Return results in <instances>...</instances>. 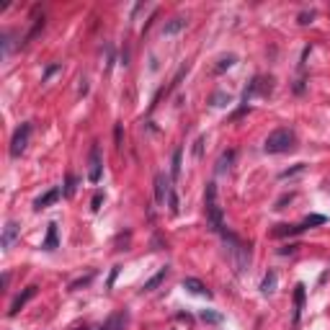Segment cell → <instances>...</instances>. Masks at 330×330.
<instances>
[{"instance_id":"cell-11","label":"cell","mask_w":330,"mask_h":330,"mask_svg":"<svg viewBox=\"0 0 330 330\" xmlns=\"http://www.w3.org/2000/svg\"><path fill=\"white\" fill-rule=\"evenodd\" d=\"M186 24H189V19H184V16H176V19H171L168 24L162 26V34H165V36H173V34L184 31V29H186Z\"/></svg>"},{"instance_id":"cell-26","label":"cell","mask_w":330,"mask_h":330,"mask_svg":"<svg viewBox=\"0 0 330 330\" xmlns=\"http://www.w3.org/2000/svg\"><path fill=\"white\" fill-rule=\"evenodd\" d=\"M302 171H304V165L299 162L297 168H291V171H284V173H281V178H289V176H294V173H302Z\"/></svg>"},{"instance_id":"cell-29","label":"cell","mask_w":330,"mask_h":330,"mask_svg":"<svg viewBox=\"0 0 330 330\" xmlns=\"http://www.w3.org/2000/svg\"><path fill=\"white\" fill-rule=\"evenodd\" d=\"M201 144H204V137L196 139V147H194V155H196V157H201Z\"/></svg>"},{"instance_id":"cell-3","label":"cell","mask_w":330,"mask_h":330,"mask_svg":"<svg viewBox=\"0 0 330 330\" xmlns=\"http://www.w3.org/2000/svg\"><path fill=\"white\" fill-rule=\"evenodd\" d=\"M294 142H297V137H294L291 129H276V132H271V134L266 137L263 150H266L268 155H281V152L294 150Z\"/></svg>"},{"instance_id":"cell-28","label":"cell","mask_w":330,"mask_h":330,"mask_svg":"<svg viewBox=\"0 0 330 330\" xmlns=\"http://www.w3.org/2000/svg\"><path fill=\"white\" fill-rule=\"evenodd\" d=\"M312 19H315V13H302V16H299V24L307 26V24H312Z\"/></svg>"},{"instance_id":"cell-18","label":"cell","mask_w":330,"mask_h":330,"mask_svg":"<svg viewBox=\"0 0 330 330\" xmlns=\"http://www.w3.org/2000/svg\"><path fill=\"white\" fill-rule=\"evenodd\" d=\"M201 320H204V322H212V325H217V322H222L225 317H222L219 312H212V309H201Z\"/></svg>"},{"instance_id":"cell-22","label":"cell","mask_w":330,"mask_h":330,"mask_svg":"<svg viewBox=\"0 0 330 330\" xmlns=\"http://www.w3.org/2000/svg\"><path fill=\"white\" fill-rule=\"evenodd\" d=\"M227 103H230V96H227V93L219 90V93L212 96V106H227Z\"/></svg>"},{"instance_id":"cell-12","label":"cell","mask_w":330,"mask_h":330,"mask_svg":"<svg viewBox=\"0 0 330 330\" xmlns=\"http://www.w3.org/2000/svg\"><path fill=\"white\" fill-rule=\"evenodd\" d=\"M302 230H304L302 225H279L271 235H273V237H286V235H297V232H302Z\"/></svg>"},{"instance_id":"cell-20","label":"cell","mask_w":330,"mask_h":330,"mask_svg":"<svg viewBox=\"0 0 330 330\" xmlns=\"http://www.w3.org/2000/svg\"><path fill=\"white\" fill-rule=\"evenodd\" d=\"M181 155H184V150L176 147V152H173V178L181 176Z\"/></svg>"},{"instance_id":"cell-8","label":"cell","mask_w":330,"mask_h":330,"mask_svg":"<svg viewBox=\"0 0 330 330\" xmlns=\"http://www.w3.org/2000/svg\"><path fill=\"white\" fill-rule=\"evenodd\" d=\"M19 232H21L19 222H6V227H3V240H0V245H3V250H8V248L13 245V240L19 237Z\"/></svg>"},{"instance_id":"cell-27","label":"cell","mask_w":330,"mask_h":330,"mask_svg":"<svg viewBox=\"0 0 330 330\" xmlns=\"http://www.w3.org/2000/svg\"><path fill=\"white\" fill-rule=\"evenodd\" d=\"M114 139H116V150H121V124H116V129H114Z\"/></svg>"},{"instance_id":"cell-5","label":"cell","mask_w":330,"mask_h":330,"mask_svg":"<svg viewBox=\"0 0 330 330\" xmlns=\"http://www.w3.org/2000/svg\"><path fill=\"white\" fill-rule=\"evenodd\" d=\"M90 168H88V181L90 184H98L101 181V168H103V165H101V150H98V144H93L90 147Z\"/></svg>"},{"instance_id":"cell-16","label":"cell","mask_w":330,"mask_h":330,"mask_svg":"<svg viewBox=\"0 0 330 330\" xmlns=\"http://www.w3.org/2000/svg\"><path fill=\"white\" fill-rule=\"evenodd\" d=\"M44 250H54L57 248V225L52 222L49 225V230H47V240H44V245H42Z\"/></svg>"},{"instance_id":"cell-2","label":"cell","mask_w":330,"mask_h":330,"mask_svg":"<svg viewBox=\"0 0 330 330\" xmlns=\"http://www.w3.org/2000/svg\"><path fill=\"white\" fill-rule=\"evenodd\" d=\"M225 245H227V255H230L235 271L245 273V268L250 266V248L245 243H240L235 235H225Z\"/></svg>"},{"instance_id":"cell-4","label":"cell","mask_w":330,"mask_h":330,"mask_svg":"<svg viewBox=\"0 0 330 330\" xmlns=\"http://www.w3.org/2000/svg\"><path fill=\"white\" fill-rule=\"evenodd\" d=\"M29 137H31V124L26 121V124H21V126L16 129V134H13V139H11V157L24 155V150L29 147Z\"/></svg>"},{"instance_id":"cell-6","label":"cell","mask_w":330,"mask_h":330,"mask_svg":"<svg viewBox=\"0 0 330 330\" xmlns=\"http://www.w3.org/2000/svg\"><path fill=\"white\" fill-rule=\"evenodd\" d=\"M171 191H173V189H171V181L165 178L162 173H157V176H155V201L162 207V204H165V199L171 196Z\"/></svg>"},{"instance_id":"cell-7","label":"cell","mask_w":330,"mask_h":330,"mask_svg":"<svg viewBox=\"0 0 330 330\" xmlns=\"http://www.w3.org/2000/svg\"><path fill=\"white\" fill-rule=\"evenodd\" d=\"M36 289H39V286H26V289H24V294H19V297L13 299V304H11L8 315H11V317H13V315H19V309H21L29 299H34V297H36Z\"/></svg>"},{"instance_id":"cell-13","label":"cell","mask_w":330,"mask_h":330,"mask_svg":"<svg viewBox=\"0 0 330 330\" xmlns=\"http://www.w3.org/2000/svg\"><path fill=\"white\" fill-rule=\"evenodd\" d=\"M165 276H168V266H162V268H160V271H157V273H155V276L150 279V281H144V286H142V291H152L155 286H160V281H162Z\"/></svg>"},{"instance_id":"cell-10","label":"cell","mask_w":330,"mask_h":330,"mask_svg":"<svg viewBox=\"0 0 330 330\" xmlns=\"http://www.w3.org/2000/svg\"><path fill=\"white\" fill-rule=\"evenodd\" d=\"M184 289L186 291H191V294H199V297H212V291L204 286V281H199V279H184Z\"/></svg>"},{"instance_id":"cell-19","label":"cell","mask_w":330,"mask_h":330,"mask_svg":"<svg viewBox=\"0 0 330 330\" xmlns=\"http://www.w3.org/2000/svg\"><path fill=\"white\" fill-rule=\"evenodd\" d=\"M315 225H325V217H322V214H309V217H304V222H302L304 230H307V227H315Z\"/></svg>"},{"instance_id":"cell-1","label":"cell","mask_w":330,"mask_h":330,"mask_svg":"<svg viewBox=\"0 0 330 330\" xmlns=\"http://www.w3.org/2000/svg\"><path fill=\"white\" fill-rule=\"evenodd\" d=\"M204 212H207L209 227L214 232H225V217H222V207L217 201V186L214 184H207V191H204Z\"/></svg>"},{"instance_id":"cell-24","label":"cell","mask_w":330,"mask_h":330,"mask_svg":"<svg viewBox=\"0 0 330 330\" xmlns=\"http://www.w3.org/2000/svg\"><path fill=\"white\" fill-rule=\"evenodd\" d=\"M168 204H171V212L178 214V196H176L173 191H171V196H168Z\"/></svg>"},{"instance_id":"cell-25","label":"cell","mask_w":330,"mask_h":330,"mask_svg":"<svg viewBox=\"0 0 330 330\" xmlns=\"http://www.w3.org/2000/svg\"><path fill=\"white\" fill-rule=\"evenodd\" d=\"M72 194H75V178L70 176L67 178V186H65V196H72Z\"/></svg>"},{"instance_id":"cell-21","label":"cell","mask_w":330,"mask_h":330,"mask_svg":"<svg viewBox=\"0 0 330 330\" xmlns=\"http://www.w3.org/2000/svg\"><path fill=\"white\" fill-rule=\"evenodd\" d=\"M235 65V54H227V57H222L219 60V65H217V72H225L227 67H232Z\"/></svg>"},{"instance_id":"cell-14","label":"cell","mask_w":330,"mask_h":330,"mask_svg":"<svg viewBox=\"0 0 330 330\" xmlns=\"http://www.w3.org/2000/svg\"><path fill=\"white\" fill-rule=\"evenodd\" d=\"M302 304H304V286L299 284V286H297V291H294V322H299Z\"/></svg>"},{"instance_id":"cell-23","label":"cell","mask_w":330,"mask_h":330,"mask_svg":"<svg viewBox=\"0 0 330 330\" xmlns=\"http://www.w3.org/2000/svg\"><path fill=\"white\" fill-rule=\"evenodd\" d=\"M101 204H103V194H96V196H93V201H90V209H93V212H98V209H101Z\"/></svg>"},{"instance_id":"cell-30","label":"cell","mask_w":330,"mask_h":330,"mask_svg":"<svg viewBox=\"0 0 330 330\" xmlns=\"http://www.w3.org/2000/svg\"><path fill=\"white\" fill-rule=\"evenodd\" d=\"M54 70H57V65H49V67H47V72H44V80H47V78H49Z\"/></svg>"},{"instance_id":"cell-17","label":"cell","mask_w":330,"mask_h":330,"mask_svg":"<svg viewBox=\"0 0 330 330\" xmlns=\"http://www.w3.org/2000/svg\"><path fill=\"white\" fill-rule=\"evenodd\" d=\"M261 291H263V294H271V291H276V273H273V271H268V273L263 276Z\"/></svg>"},{"instance_id":"cell-15","label":"cell","mask_w":330,"mask_h":330,"mask_svg":"<svg viewBox=\"0 0 330 330\" xmlns=\"http://www.w3.org/2000/svg\"><path fill=\"white\" fill-rule=\"evenodd\" d=\"M232 160H235V152H232V150L222 152V157H219V162H217V173H225V171H230Z\"/></svg>"},{"instance_id":"cell-9","label":"cell","mask_w":330,"mask_h":330,"mask_svg":"<svg viewBox=\"0 0 330 330\" xmlns=\"http://www.w3.org/2000/svg\"><path fill=\"white\" fill-rule=\"evenodd\" d=\"M60 196H62V189H49L44 196H39V199L34 201V209H47V207H52L54 201H60Z\"/></svg>"}]
</instances>
